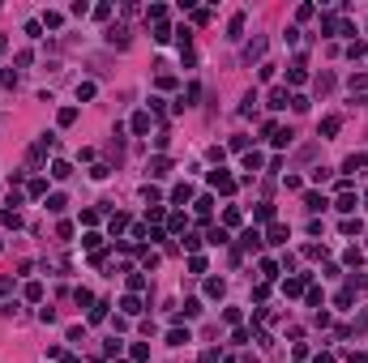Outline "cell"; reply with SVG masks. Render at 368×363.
<instances>
[{
    "instance_id": "obj_47",
    "label": "cell",
    "mask_w": 368,
    "mask_h": 363,
    "mask_svg": "<svg viewBox=\"0 0 368 363\" xmlns=\"http://www.w3.org/2000/svg\"><path fill=\"white\" fill-rule=\"evenodd\" d=\"M313 13H317L313 5H300V9H295V21H308V17H313Z\"/></svg>"
},
{
    "instance_id": "obj_50",
    "label": "cell",
    "mask_w": 368,
    "mask_h": 363,
    "mask_svg": "<svg viewBox=\"0 0 368 363\" xmlns=\"http://www.w3.org/2000/svg\"><path fill=\"white\" fill-rule=\"evenodd\" d=\"M128 286H133V290H146V274H128Z\"/></svg>"
},
{
    "instance_id": "obj_22",
    "label": "cell",
    "mask_w": 368,
    "mask_h": 363,
    "mask_svg": "<svg viewBox=\"0 0 368 363\" xmlns=\"http://www.w3.org/2000/svg\"><path fill=\"white\" fill-rule=\"evenodd\" d=\"M167 342L171 346H184V342H193V333H188V329H167Z\"/></svg>"
},
{
    "instance_id": "obj_42",
    "label": "cell",
    "mask_w": 368,
    "mask_h": 363,
    "mask_svg": "<svg viewBox=\"0 0 368 363\" xmlns=\"http://www.w3.org/2000/svg\"><path fill=\"white\" fill-rule=\"evenodd\" d=\"M351 333H368V308L355 316V325H351Z\"/></svg>"
},
{
    "instance_id": "obj_38",
    "label": "cell",
    "mask_w": 368,
    "mask_h": 363,
    "mask_svg": "<svg viewBox=\"0 0 368 363\" xmlns=\"http://www.w3.org/2000/svg\"><path fill=\"white\" fill-rule=\"evenodd\" d=\"M73 299H77V304H81V308H90V304H94V295H90V290H86V286H77V290H73Z\"/></svg>"
},
{
    "instance_id": "obj_15",
    "label": "cell",
    "mask_w": 368,
    "mask_h": 363,
    "mask_svg": "<svg viewBox=\"0 0 368 363\" xmlns=\"http://www.w3.org/2000/svg\"><path fill=\"white\" fill-rule=\"evenodd\" d=\"M167 171H171V158H163V154H159V158H150V175H154V179L167 175Z\"/></svg>"
},
{
    "instance_id": "obj_12",
    "label": "cell",
    "mask_w": 368,
    "mask_h": 363,
    "mask_svg": "<svg viewBox=\"0 0 368 363\" xmlns=\"http://www.w3.org/2000/svg\"><path fill=\"white\" fill-rule=\"evenodd\" d=\"M107 43H112V47H128V30H124V26H112V30H107Z\"/></svg>"
},
{
    "instance_id": "obj_40",
    "label": "cell",
    "mask_w": 368,
    "mask_h": 363,
    "mask_svg": "<svg viewBox=\"0 0 368 363\" xmlns=\"http://www.w3.org/2000/svg\"><path fill=\"white\" fill-rule=\"evenodd\" d=\"M26 299H30V304H39V299H43V282H30V286H26Z\"/></svg>"
},
{
    "instance_id": "obj_9",
    "label": "cell",
    "mask_w": 368,
    "mask_h": 363,
    "mask_svg": "<svg viewBox=\"0 0 368 363\" xmlns=\"http://www.w3.org/2000/svg\"><path fill=\"white\" fill-rule=\"evenodd\" d=\"M261 56H266V39H253V43L244 47V60H248V64H253V60H261Z\"/></svg>"
},
{
    "instance_id": "obj_1",
    "label": "cell",
    "mask_w": 368,
    "mask_h": 363,
    "mask_svg": "<svg viewBox=\"0 0 368 363\" xmlns=\"http://www.w3.org/2000/svg\"><path fill=\"white\" fill-rule=\"evenodd\" d=\"M210 188H219V192H235V175H227V171H210Z\"/></svg>"
},
{
    "instance_id": "obj_35",
    "label": "cell",
    "mask_w": 368,
    "mask_h": 363,
    "mask_svg": "<svg viewBox=\"0 0 368 363\" xmlns=\"http://www.w3.org/2000/svg\"><path fill=\"white\" fill-rule=\"evenodd\" d=\"M171 39V26H167V21H159V26H154V43H167Z\"/></svg>"
},
{
    "instance_id": "obj_48",
    "label": "cell",
    "mask_w": 368,
    "mask_h": 363,
    "mask_svg": "<svg viewBox=\"0 0 368 363\" xmlns=\"http://www.w3.org/2000/svg\"><path fill=\"white\" fill-rule=\"evenodd\" d=\"M26 34L30 39H43V21H26Z\"/></svg>"
},
{
    "instance_id": "obj_49",
    "label": "cell",
    "mask_w": 368,
    "mask_h": 363,
    "mask_svg": "<svg viewBox=\"0 0 368 363\" xmlns=\"http://www.w3.org/2000/svg\"><path fill=\"white\" fill-rule=\"evenodd\" d=\"M77 99H94V81H81V86H77Z\"/></svg>"
},
{
    "instance_id": "obj_20",
    "label": "cell",
    "mask_w": 368,
    "mask_h": 363,
    "mask_svg": "<svg viewBox=\"0 0 368 363\" xmlns=\"http://www.w3.org/2000/svg\"><path fill=\"white\" fill-rule=\"evenodd\" d=\"M240 34H244V13H235L227 21V39H240Z\"/></svg>"
},
{
    "instance_id": "obj_33",
    "label": "cell",
    "mask_w": 368,
    "mask_h": 363,
    "mask_svg": "<svg viewBox=\"0 0 368 363\" xmlns=\"http://www.w3.org/2000/svg\"><path fill=\"white\" fill-rule=\"evenodd\" d=\"M291 137H295V132H291V128H278V132H274V137H270V141H274V145H278V150H283V145H291Z\"/></svg>"
},
{
    "instance_id": "obj_11",
    "label": "cell",
    "mask_w": 368,
    "mask_h": 363,
    "mask_svg": "<svg viewBox=\"0 0 368 363\" xmlns=\"http://www.w3.org/2000/svg\"><path fill=\"white\" fill-rule=\"evenodd\" d=\"M120 312H124V316H141V299L137 295H124L120 299Z\"/></svg>"
},
{
    "instance_id": "obj_36",
    "label": "cell",
    "mask_w": 368,
    "mask_h": 363,
    "mask_svg": "<svg viewBox=\"0 0 368 363\" xmlns=\"http://www.w3.org/2000/svg\"><path fill=\"white\" fill-rule=\"evenodd\" d=\"M261 278H266V282H274V278H278V265H274V261H261Z\"/></svg>"
},
{
    "instance_id": "obj_29",
    "label": "cell",
    "mask_w": 368,
    "mask_h": 363,
    "mask_svg": "<svg viewBox=\"0 0 368 363\" xmlns=\"http://www.w3.org/2000/svg\"><path fill=\"white\" fill-rule=\"evenodd\" d=\"M43 26L47 30H60L64 26V13H43Z\"/></svg>"
},
{
    "instance_id": "obj_8",
    "label": "cell",
    "mask_w": 368,
    "mask_h": 363,
    "mask_svg": "<svg viewBox=\"0 0 368 363\" xmlns=\"http://www.w3.org/2000/svg\"><path fill=\"white\" fill-rule=\"evenodd\" d=\"M291 103V94H287V86H274L270 90V107H274V111H283V107Z\"/></svg>"
},
{
    "instance_id": "obj_31",
    "label": "cell",
    "mask_w": 368,
    "mask_h": 363,
    "mask_svg": "<svg viewBox=\"0 0 368 363\" xmlns=\"http://www.w3.org/2000/svg\"><path fill=\"white\" fill-rule=\"evenodd\" d=\"M107 226H112V235H120L124 226H128V214H112V222H107Z\"/></svg>"
},
{
    "instance_id": "obj_25",
    "label": "cell",
    "mask_w": 368,
    "mask_h": 363,
    "mask_svg": "<svg viewBox=\"0 0 368 363\" xmlns=\"http://www.w3.org/2000/svg\"><path fill=\"white\" fill-rule=\"evenodd\" d=\"M52 175H56V179H69V175H73V167H69L64 158H56V163H52Z\"/></svg>"
},
{
    "instance_id": "obj_30",
    "label": "cell",
    "mask_w": 368,
    "mask_h": 363,
    "mask_svg": "<svg viewBox=\"0 0 368 363\" xmlns=\"http://www.w3.org/2000/svg\"><path fill=\"white\" fill-rule=\"evenodd\" d=\"M26 192H30V197H47V179H39V175H34Z\"/></svg>"
},
{
    "instance_id": "obj_21",
    "label": "cell",
    "mask_w": 368,
    "mask_h": 363,
    "mask_svg": "<svg viewBox=\"0 0 368 363\" xmlns=\"http://www.w3.org/2000/svg\"><path fill=\"white\" fill-rule=\"evenodd\" d=\"M334 210H342V214L351 218V214H355V197H351V192H342V197L334 201Z\"/></svg>"
},
{
    "instance_id": "obj_52",
    "label": "cell",
    "mask_w": 368,
    "mask_h": 363,
    "mask_svg": "<svg viewBox=\"0 0 368 363\" xmlns=\"http://www.w3.org/2000/svg\"><path fill=\"white\" fill-rule=\"evenodd\" d=\"M201 363H219V350H206V355H201Z\"/></svg>"
},
{
    "instance_id": "obj_5",
    "label": "cell",
    "mask_w": 368,
    "mask_h": 363,
    "mask_svg": "<svg viewBox=\"0 0 368 363\" xmlns=\"http://www.w3.org/2000/svg\"><path fill=\"white\" fill-rule=\"evenodd\" d=\"M240 248H244V252H257V248H261V231H257V226H248V231L240 235Z\"/></svg>"
},
{
    "instance_id": "obj_46",
    "label": "cell",
    "mask_w": 368,
    "mask_h": 363,
    "mask_svg": "<svg viewBox=\"0 0 368 363\" xmlns=\"http://www.w3.org/2000/svg\"><path fill=\"white\" fill-rule=\"evenodd\" d=\"M351 90H368V73H351Z\"/></svg>"
},
{
    "instance_id": "obj_32",
    "label": "cell",
    "mask_w": 368,
    "mask_h": 363,
    "mask_svg": "<svg viewBox=\"0 0 368 363\" xmlns=\"http://www.w3.org/2000/svg\"><path fill=\"white\" fill-rule=\"evenodd\" d=\"M81 244H86V248H90V252H103V235H99V231H90V235H86V239H81Z\"/></svg>"
},
{
    "instance_id": "obj_13",
    "label": "cell",
    "mask_w": 368,
    "mask_h": 363,
    "mask_svg": "<svg viewBox=\"0 0 368 363\" xmlns=\"http://www.w3.org/2000/svg\"><path fill=\"white\" fill-rule=\"evenodd\" d=\"M326 205H330V201L321 197V192H304V210H313V214H317V210H326Z\"/></svg>"
},
{
    "instance_id": "obj_18",
    "label": "cell",
    "mask_w": 368,
    "mask_h": 363,
    "mask_svg": "<svg viewBox=\"0 0 368 363\" xmlns=\"http://www.w3.org/2000/svg\"><path fill=\"white\" fill-rule=\"evenodd\" d=\"M253 218H257V222H270V218H274V205H270V201L253 205Z\"/></svg>"
},
{
    "instance_id": "obj_54",
    "label": "cell",
    "mask_w": 368,
    "mask_h": 363,
    "mask_svg": "<svg viewBox=\"0 0 368 363\" xmlns=\"http://www.w3.org/2000/svg\"><path fill=\"white\" fill-rule=\"evenodd\" d=\"M64 363H81V359H77V355H64Z\"/></svg>"
},
{
    "instance_id": "obj_16",
    "label": "cell",
    "mask_w": 368,
    "mask_h": 363,
    "mask_svg": "<svg viewBox=\"0 0 368 363\" xmlns=\"http://www.w3.org/2000/svg\"><path fill=\"white\" fill-rule=\"evenodd\" d=\"M107 308H112V304H107V299H94V304H90V321H94V325H99L103 316H107Z\"/></svg>"
},
{
    "instance_id": "obj_26",
    "label": "cell",
    "mask_w": 368,
    "mask_h": 363,
    "mask_svg": "<svg viewBox=\"0 0 368 363\" xmlns=\"http://www.w3.org/2000/svg\"><path fill=\"white\" fill-rule=\"evenodd\" d=\"M146 17L159 26V21H167V9H163V5H150V9H146Z\"/></svg>"
},
{
    "instance_id": "obj_41",
    "label": "cell",
    "mask_w": 368,
    "mask_h": 363,
    "mask_svg": "<svg viewBox=\"0 0 368 363\" xmlns=\"http://www.w3.org/2000/svg\"><path fill=\"white\" fill-rule=\"evenodd\" d=\"M210 205H214V201H210V197H197V201H193V210H197L201 218H210Z\"/></svg>"
},
{
    "instance_id": "obj_27",
    "label": "cell",
    "mask_w": 368,
    "mask_h": 363,
    "mask_svg": "<svg viewBox=\"0 0 368 363\" xmlns=\"http://www.w3.org/2000/svg\"><path fill=\"white\" fill-rule=\"evenodd\" d=\"M342 261H347L351 269H360V261H364V252H360V248H347V252H342Z\"/></svg>"
},
{
    "instance_id": "obj_44",
    "label": "cell",
    "mask_w": 368,
    "mask_h": 363,
    "mask_svg": "<svg viewBox=\"0 0 368 363\" xmlns=\"http://www.w3.org/2000/svg\"><path fill=\"white\" fill-rule=\"evenodd\" d=\"M184 226H188V218H184V214H171V231L184 235Z\"/></svg>"
},
{
    "instance_id": "obj_51",
    "label": "cell",
    "mask_w": 368,
    "mask_h": 363,
    "mask_svg": "<svg viewBox=\"0 0 368 363\" xmlns=\"http://www.w3.org/2000/svg\"><path fill=\"white\" fill-rule=\"evenodd\" d=\"M347 363H368V355L364 350H347Z\"/></svg>"
},
{
    "instance_id": "obj_37",
    "label": "cell",
    "mask_w": 368,
    "mask_h": 363,
    "mask_svg": "<svg viewBox=\"0 0 368 363\" xmlns=\"http://www.w3.org/2000/svg\"><path fill=\"white\" fill-rule=\"evenodd\" d=\"M223 222H227V226H240V210H235V205H227V210H223Z\"/></svg>"
},
{
    "instance_id": "obj_24",
    "label": "cell",
    "mask_w": 368,
    "mask_h": 363,
    "mask_svg": "<svg viewBox=\"0 0 368 363\" xmlns=\"http://www.w3.org/2000/svg\"><path fill=\"white\" fill-rule=\"evenodd\" d=\"M360 167H368V154H351V158L342 163V171H360Z\"/></svg>"
},
{
    "instance_id": "obj_28",
    "label": "cell",
    "mask_w": 368,
    "mask_h": 363,
    "mask_svg": "<svg viewBox=\"0 0 368 363\" xmlns=\"http://www.w3.org/2000/svg\"><path fill=\"white\" fill-rule=\"evenodd\" d=\"M0 222H5V226H21V214L13 210V205H9V210H5V214H0Z\"/></svg>"
},
{
    "instance_id": "obj_39",
    "label": "cell",
    "mask_w": 368,
    "mask_h": 363,
    "mask_svg": "<svg viewBox=\"0 0 368 363\" xmlns=\"http://www.w3.org/2000/svg\"><path fill=\"white\" fill-rule=\"evenodd\" d=\"M56 120H60V124L69 128V124H73V120H77V107H60V116H56Z\"/></svg>"
},
{
    "instance_id": "obj_53",
    "label": "cell",
    "mask_w": 368,
    "mask_h": 363,
    "mask_svg": "<svg viewBox=\"0 0 368 363\" xmlns=\"http://www.w3.org/2000/svg\"><path fill=\"white\" fill-rule=\"evenodd\" d=\"M313 363H334V355H330V350H321V355H317Z\"/></svg>"
},
{
    "instance_id": "obj_6",
    "label": "cell",
    "mask_w": 368,
    "mask_h": 363,
    "mask_svg": "<svg viewBox=\"0 0 368 363\" xmlns=\"http://www.w3.org/2000/svg\"><path fill=\"white\" fill-rule=\"evenodd\" d=\"M193 316H201V299H184V308L176 312V321H193Z\"/></svg>"
},
{
    "instance_id": "obj_14",
    "label": "cell",
    "mask_w": 368,
    "mask_h": 363,
    "mask_svg": "<svg viewBox=\"0 0 368 363\" xmlns=\"http://www.w3.org/2000/svg\"><path fill=\"white\" fill-rule=\"evenodd\" d=\"M206 295H210V299H223V295H227V282H223V278H210V282H206Z\"/></svg>"
},
{
    "instance_id": "obj_23",
    "label": "cell",
    "mask_w": 368,
    "mask_h": 363,
    "mask_svg": "<svg viewBox=\"0 0 368 363\" xmlns=\"http://www.w3.org/2000/svg\"><path fill=\"white\" fill-rule=\"evenodd\" d=\"M338 231H342V235H360V231H364V222H360V218H342Z\"/></svg>"
},
{
    "instance_id": "obj_43",
    "label": "cell",
    "mask_w": 368,
    "mask_h": 363,
    "mask_svg": "<svg viewBox=\"0 0 368 363\" xmlns=\"http://www.w3.org/2000/svg\"><path fill=\"white\" fill-rule=\"evenodd\" d=\"M133 363H150V346L137 342V346H133Z\"/></svg>"
},
{
    "instance_id": "obj_45",
    "label": "cell",
    "mask_w": 368,
    "mask_h": 363,
    "mask_svg": "<svg viewBox=\"0 0 368 363\" xmlns=\"http://www.w3.org/2000/svg\"><path fill=\"white\" fill-rule=\"evenodd\" d=\"M188 269H193V274H206V257H201V252H197V257H188Z\"/></svg>"
},
{
    "instance_id": "obj_17",
    "label": "cell",
    "mask_w": 368,
    "mask_h": 363,
    "mask_svg": "<svg viewBox=\"0 0 368 363\" xmlns=\"http://www.w3.org/2000/svg\"><path fill=\"white\" fill-rule=\"evenodd\" d=\"M47 210H52V214H64V210H69L64 192H52V197H47Z\"/></svg>"
},
{
    "instance_id": "obj_2",
    "label": "cell",
    "mask_w": 368,
    "mask_h": 363,
    "mask_svg": "<svg viewBox=\"0 0 368 363\" xmlns=\"http://www.w3.org/2000/svg\"><path fill=\"white\" fill-rule=\"evenodd\" d=\"M266 239H270V244H274V248H283V244H287V239H291V226L274 222V226H270V231H266Z\"/></svg>"
},
{
    "instance_id": "obj_34",
    "label": "cell",
    "mask_w": 368,
    "mask_h": 363,
    "mask_svg": "<svg viewBox=\"0 0 368 363\" xmlns=\"http://www.w3.org/2000/svg\"><path fill=\"white\" fill-rule=\"evenodd\" d=\"M364 52H368V43H364V39H351V47H347V56H351V60H360Z\"/></svg>"
},
{
    "instance_id": "obj_10",
    "label": "cell",
    "mask_w": 368,
    "mask_h": 363,
    "mask_svg": "<svg viewBox=\"0 0 368 363\" xmlns=\"http://www.w3.org/2000/svg\"><path fill=\"white\" fill-rule=\"evenodd\" d=\"M338 128H342V120H338V116H326L321 124H317V132H321V137H334Z\"/></svg>"
},
{
    "instance_id": "obj_19",
    "label": "cell",
    "mask_w": 368,
    "mask_h": 363,
    "mask_svg": "<svg viewBox=\"0 0 368 363\" xmlns=\"http://www.w3.org/2000/svg\"><path fill=\"white\" fill-rule=\"evenodd\" d=\"M261 163H266V158H261V150H248V154H244V171H261Z\"/></svg>"
},
{
    "instance_id": "obj_4",
    "label": "cell",
    "mask_w": 368,
    "mask_h": 363,
    "mask_svg": "<svg viewBox=\"0 0 368 363\" xmlns=\"http://www.w3.org/2000/svg\"><path fill=\"white\" fill-rule=\"evenodd\" d=\"M150 128H154V116H150V111H137V116H133V132H137V137H146Z\"/></svg>"
},
{
    "instance_id": "obj_7",
    "label": "cell",
    "mask_w": 368,
    "mask_h": 363,
    "mask_svg": "<svg viewBox=\"0 0 368 363\" xmlns=\"http://www.w3.org/2000/svg\"><path fill=\"white\" fill-rule=\"evenodd\" d=\"M287 81H291V86H304V81H308V69H304V60H295V64L287 69Z\"/></svg>"
},
{
    "instance_id": "obj_3",
    "label": "cell",
    "mask_w": 368,
    "mask_h": 363,
    "mask_svg": "<svg viewBox=\"0 0 368 363\" xmlns=\"http://www.w3.org/2000/svg\"><path fill=\"white\" fill-rule=\"evenodd\" d=\"M188 201H193V184L184 179V184H176V188H171V205H188Z\"/></svg>"
}]
</instances>
